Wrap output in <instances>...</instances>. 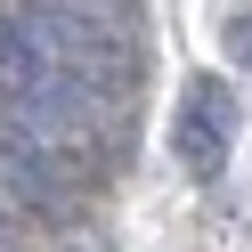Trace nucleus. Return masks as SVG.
<instances>
[{
  "instance_id": "1",
  "label": "nucleus",
  "mask_w": 252,
  "mask_h": 252,
  "mask_svg": "<svg viewBox=\"0 0 252 252\" xmlns=\"http://www.w3.org/2000/svg\"><path fill=\"white\" fill-rule=\"evenodd\" d=\"M228 138H236V90L220 73H195L187 106H179V163L195 179H220L228 171Z\"/></svg>"
},
{
  "instance_id": "2",
  "label": "nucleus",
  "mask_w": 252,
  "mask_h": 252,
  "mask_svg": "<svg viewBox=\"0 0 252 252\" xmlns=\"http://www.w3.org/2000/svg\"><path fill=\"white\" fill-rule=\"evenodd\" d=\"M228 49L252 57V8H236V17H228Z\"/></svg>"
}]
</instances>
